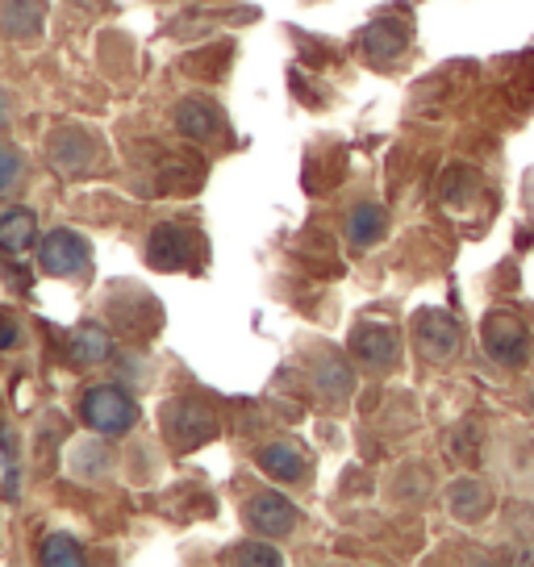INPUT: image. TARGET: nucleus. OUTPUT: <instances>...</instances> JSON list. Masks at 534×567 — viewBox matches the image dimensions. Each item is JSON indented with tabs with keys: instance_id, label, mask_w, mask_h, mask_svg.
Segmentation results:
<instances>
[{
	"instance_id": "1",
	"label": "nucleus",
	"mask_w": 534,
	"mask_h": 567,
	"mask_svg": "<svg viewBox=\"0 0 534 567\" xmlns=\"http://www.w3.org/2000/svg\"><path fill=\"white\" fill-rule=\"evenodd\" d=\"M481 342L484 351H489V359L501 363V368H510V372L531 363V351H534L531 326L517 318L514 309H489L481 326Z\"/></svg>"
},
{
	"instance_id": "2",
	"label": "nucleus",
	"mask_w": 534,
	"mask_h": 567,
	"mask_svg": "<svg viewBox=\"0 0 534 567\" xmlns=\"http://www.w3.org/2000/svg\"><path fill=\"white\" fill-rule=\"evenodd\" d=\"M80 417L89 430L105 434V439H122L138 425V401L117 384H96L80 396Z\"/></svg>"
},
{
	"instance_id": "3",
	"label": "nucleus",
	"mask_w": 534,
	"mask_h": 567,
	"mask_svg": "<svg viewBox=\"0 0 534 567\" xmlns=\"http://www.w3.org/2000/svg\"><path fill=\"white\" fill-rule=\"evenodd\" d=\"M413 347L418 354L434 363V368H446V363H455L463 351V326L451 313L443 309H422L418 318H413Z\"/></svg>"
},
{
	"instance_id": "4",
	"label": "nucleus",
	"mask_w": 534,
	"mask_h": 567,
	"mask_svg": "<svg viewBox=\"0 0 534 567\" xmlns=\"http://www.w3.org/2000/svg\"><path fill=\"white\" fill-rule=\"evenodd\" d=\"M38 267L54 280H72L92 267V243L75 230H51L38 243Z\"/></svg>"
},
{
	"instance_id": "5",
	"label": "nucleus",
	"mask_w": 534,
	"mask_h": 567,
	"mask_svg": "<svg viewBox=\"0 0 534 567\" xmlns=\"http://www.w3.org/2000/svg\"><path fill=\"white\" fill-rule=\"evenodd\" d=\"M163 430L179 451H196L209 439H217V413L201 401H167L163 409Z\"/></svg>"
},
{
	"instance_id": "6",
	"label": "nucleus",
	"mask_w": 534,
	"mask_h": 567,
	"mask_svg": "<svg viewBox=\"0 0 534 567\" xmlns=\"http://www.w3.org/2000/svg\"><path fill=\"white\" fill-rule=\"evenodd\" d=\"M47 159H51L59 172L80 176V172L96 167V159H101V142H96V134L84 130V125H59V130L47 134Z\"/></svg>"
},
{
	"instance_id": "7",
	"label": "nucleus",
	"mask_w": 534,
	"mask_h": 567,
	"mask_svg": "<svg viewBox=\"0 0 534 567\" xmlns=\"http://www.w3.org/2000/svg\"><path fill=\"white\" fill-rule=\"evenodd\" d=\"M351 354H356L363 368H372V372H392L397 368V359H401V334L384 326V321H359L356 330H351Z\"/></svg>"
},
{
	"instance_id": "8",
	"label": "nucleus",
	"mask_w": 534,
	"mask_h": 567,
	"mask_svg": "<svg viewBox=\"0 0 534 567\" xmlns=\"http://www.w3.org/2000/svg\"><path fill=\"white\" fill-rule=\"evenodd\" d=\"M243 517H247L250 530L264 534V538H285V534H292L301 526V509L285 493H255L247 501Z\"/></svg>"
},
{
	"instance_id": "9",
	"label": "nucleus",
	"mask_w": 534,
	"mask_h": 567,
	"mask_svg": "<svg viewBox=\"0 0 534 567\" xmlns=\"http://www.w3.org/2000/svg\"><path fill=\"white\" fill-rule=\"evenodd\" d=\"M493 505H497V496H493V484L481 476H460L451 480V488H446V514L463 522V526H476L484 517L493 514Z\"/></svg>"
},
{
	"instance_id": "10",
	"label": "nucleus",
	"mask_w": 534,
	"mask_h": 567,
	"mask_svg": "<svg viewBox=\"0 0 534 567\" xmlns=\"http://www.w3.org/2000/svg\"><path fill=\"white\" fill-rule=\"evenodd\" d=\"M309 375H314V389H318L326 401H335V405H342V401L356 392V372H351V363H347L339 351H330V347L309 351Z\"/></svg>"
},
{
	"instance_id": "11",
	"label": "nucleus",
	"mask_w": 534,
	"mask_h": 567,
	"mask_svg": "<svg viewBox=\"0 0 534 567\" xmlns=\"http://www.w3.org/2000/svg\"><path fill=\"white\" fill-rule=\"evenodd\" d=\"M47 13H51L47 0H0V30H4V38L34 42L47 25Z\"/></svg>"
},
{
	"instance_id": "12",
	"label": "nucleus",
	"mask_w": 534,
	"mask_h": 567,
	"mask_svg": "<svg viewBox=\"0 0 534 567\" xmlns=\"http://www.w3.org/2000/svg\"><path fill=\"white\" fill-rule=\"evenodd\" d=\"M193 255V234H184L179 226H155L146 238V259L160 267V271H176L188 264Z\"/></svg>"
},
{
	"instance_id": "13",
	"label": "nucleus",
	"mask_w": 534,
	"mask_h": 567,
	"mask_svg": "<svg viewBox=\"0 0 534 567\" xmlns=\"http://www.w3.org/2000/svg\"><path fill=\"white\" fill-rule=\"evenodd\" d=\"M172 122H176V130L184 138L209 142L217 130H222V109L209 105V101H201V96H184L176 105V113H172Z\"/></svg>"
},
{
	"instance_id": "14",
	"label": "nucleus",
	"mask_w": 534,
	"mask_h": 567,
	"mask_svg": "<svg viewBox=\"0 0 534 567\" xmlns=\"http://www.w3.org/2000/svg\"><path fill=\"white\" fill-rule=\"evenodd\" d=\"M384 230H389V209H384V205H376V200L356 205V209L347 213V226H342L347 243H351L356 250L376 247V243L384 238Z\"/></svg>"
},
{
	"instance_id": "15",
	"label": "nucleus",
	"mask_w": 534,
	"mask_h": 567,
	"mask_svg": "<svg viewBox=\"0 0 534 567\" xmlns=\"http://www.w3.org/2000/svg\"><path fill=\"white\" fill-rule=\"evenodd\" d=\"M259 467L280 484H301L309 476V460L297 443H267L259 446Z\"/></svg>"
},
{
	"instance_id": "16",
	"label": "nucleus",
	"mask_w": 534,
	"mask_h": 567,
	"mask_svg": "<svg viewBox=\"0 0 534 567\" xmlns=\"http://www.w3.org/2000/svg\"><path fill=\"white\" fill-rule=\"evenodd\" d=\"M68 354H72L75 368H96V363H105L109 354H113V338H109L101 321H84L68 338Z\"/></svg>"
},
{
	"instance_id": "17",
	"label": "nucleus",
	"mask_w": 534,
	"mask_h": 567,
	"mask_svg": "<svg viewBox=\"0 0 534 567\" xmlns=\"http://www.w3.org/2000/svg\"><path fill=\"white\" fill-rule=\"evenodd\" d=\"M34 247H38L34 209L13 205V209L0 213V250H4V255H25V250H34Z\"/></svg>"
},
{
	"instance_id": "18",
	"label": "nucleus",
	"mask_w": 534,
	"mask_h": 567,
	"mask_svg": "<svg viewBox=\"0 0 534 567\" xmlns=\"http://www.w3.org/2000/svg\"><path fill=\"white\" fill-rule=\"evenodd\" d=\"M363 47H368L372 63H392L397 54L405 51V30L397 21H376L372 30L363 34Z\"/></svg>"
},
{
	"instance_id": "19",
	"label": "nucleus",
	"mask_w": 534,
	"mask_h": 567,
	"mask_svg": "<svg viewBox=\"0 0 534 567\" xmlns=\"http://www.w3.org/2000/svg\"><path fill=\"white\" fill-rule=\"evenodd\" d=\"M38 559H42V564H51V567H80L84 564V547H80V538H75V534L59 530L42 543Z\"/></svg>"
},
{
	"instance_id": "20",
	"label": "nucleus",
	"mask_w": 534,
	"mask_h": 567,
	"mask_svg": "<svg viewBox=\"0 0 534 567\" xmlns=\"http://www.w3.org/2000/svg\"><path fill=\"white\" fill-rule=\"evenodd\" d=\"M446 455L460 463H472L481 455V425L476 422H460L455 430H446Z\"/></svg>"
},
{
	"instance_id": "21",
	"label": "nucleus",
	"mask_w": 534,
	"mask_h": 567,
	"mask_svg": "<svg viewBox=\"0 0 534 567\" xmlns=\"http://www.w3.org/2000/svg\"><path fill=\"white\" fill-rule=\"evenodd\" d=\"M25 176V155L18 146H0V196H9Z\"/></svg>"
},
{
	"instance_id": "22",
	"label": "nucleus",
	"mask_w": 534,
	"mask_h": 567,
	"mask_svg": "<svg viewBox=\"0 0 534 567\" xmlns=\"http://www.w3.org/2000/svg\"><path fill=\"white\" fill-rule=\"evenodd\" d=\"M230 559H234V564H267V567H276V564H280V550L264 547V543H243V550H234Z\"/></svg>"
},
{
	"instance_id": "23",
	"label": "nucleus",
	"mask_w": 534,
	"mask_h": 567,
	"mask_svg": "<svg viewBox=\"0 0 534 567\" xmlns=\"http://www.w3.org/2000/svg\"><path fill=\"white\" fill-rule=\"evenodd\" d=\"M21 342V326L18 321H0V351H13Z\"/></svg>"
},
{
	"instance_id": "24",
	"label": "nucleus",
	"mask_w": 534,
	"mask_h": 567,
	"mask_svg": "<svg viewBox=\"0 0 534 567\" xmlns=\"http://www.w3.org/2000/svg\"><path fill=\"white\" fill-rule=\"evenodd\" d=\"M9 113H13V105H9V92L0 89V130L9 125Z\"/></svg>"
},
{
	"instance_id": "25",
	"label": "nucleus",
	"mask_w": 534,
	"mask_h": 567,
	"mask_svg": "<svg viewBox=\"0 0 534 567\" xmlns=\"http://www.w3.org/2000/svg\"><path fill=\"white\" fill-rule=\"evenodd\" d=\"M0 425H4V405H0Z\"/></svg>"
}]
</instances>
